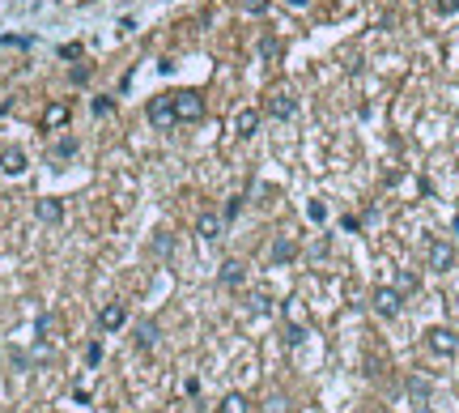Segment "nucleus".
I'll list each match as a JSON object with an SVG mask.
<instances>
[{
  "mask_svg": "<svg viewBox=\"0 0 459 413\" xmlns=\"http://www.w3.org/2000/svg\"><path fill=\"white\" fill-rule=\"evenodd\" d=\"M174 99V119L178 124H196V119L204 115V99L196 90H178V94H170Z\"/></svg>",
  "mask_w": 459,
  "mask_h": 413,
  "instance_id": "obj_1",
  "label": "nucleus"
},
{
  "mask_svg": "<svg viewBox=\"0 0 459 413\" xmlns=\"http://www.w3.org/2000/svg\"><path fill=\"white\" fill-rule=\"evenodd\" d=\"M145 115H149V124L158 128V132H166V128H174V124H178V119H174V99H170V94H158V99L149 103V111H145Z\"/></svg>",
  "mask_w": 459,
  "mask_h": 413,
  "instance_id": "obj_2",
  "label": "nucleus"
},
{
  "mask_svg": "<svg viewBox=\"0 0 459 413\" xmlns=\"http://www.w3.org/2000/svg\"><path fill=\"white\" fill-rule=\"evenodd\" d=\"M370 303H374V311L382 315V320H396V315H400V303H404V299H400V290H391V285H378Z\"/></svg>",
  "mask_w": 459,
  "mask_h": 413,
  "instance_id": "obj_3",
  "label": "nucleus"
},
{
  "mask_svg": "<svg viewBox=\"0 0 459 413\" xmlns=\"http://www.w3.org/2000/svg\"><path fill=\"white\" fill-rule=\"evenodd\" d=\"M268 115H276V119H294L298 115V99L289 90H272L268 94Z\"/></svg>",
  "mask_w": 459,
  "mask_h": 413,
  "instance_id": "obj_4",
  "label": "nucleus"
},
{
  "mask_svg": "<svg viewBox=\"0 0 459 413\" xmlns=\"http://www.w3.org/2000/svg\"><path fill=\"white\" fill-rule=\"evenodd\" d=\"M425 345L438 354V358H451V354H455V332H451V328H429V332H425Z\"/></svg>",
  "mask_w": 459,
  "mask_h": 413,
  "instance_id": "obj_5",
  "label": "nucleus"
},
{
  "mask_svg": "<svg viewBox=\"0 0 459 413\" xmlns=\"http://www.w3.org/2000/svg\"><path fill=\"white\" fill-rule=\"evenodd\" d=\"M123 320H127V307H123V303H107V307L98 311V328H102V332L123 328Z\"/></svg>",
  "mask_w": 459,
  "mask_h": 413,
  "instance_id": "obj_6",
  "label": "nucleus"
},
{
  "mask_svg": "<svg viewBox=\"0 0 459 413\" xmlns=\"http://www.w3.org/2000/svg\"><path fill=\"white\" fill-rule=\"evenodd\" d=\"M451 264H455V248H451V243H429V269L434 273H447L451 269Z\"/></svg>",
  "mask_w": 459,
  "mask_h": 413,
  "instance_id": "obj_7",
  "label": "nucleus"
},
{
  "mask_svg": "<svg viewBox=\"0 0 459 413\" xmlns=\"http://www.w3.org/2000/svg\"><path fill=\"white\" fill-rule=\"evenodd\" d=\"M68 115H72V107H68V103H47V111H43V132L64 128V124H68Z\"/></svg>",
  "mask_w": 459,
  "mask_h": 413,
  "instance_id": "obj_8",
  "label": "nucleus"
},
{
  "mask_svg": "<svg viewBox=\"0 0 459 413\" xmlns=\"http://www.w3.org/2000/svg\"><path fill=\"white\" fill-rule=\"evenodd\" d=\"M255 128H260V111H255V107H243V111L234 115V132L247 141V137H255Z\"/></svg>",
  "mask_w": 459,
  "mask_h": 413,
  "instance_id": "obj_9",
  "label": "nucleus"
},
{
  "mask_svg": "<svg viewBox=\"0 0 459 413\" xmlns=\"http://www.w3.org/2000/svg\"><path fill=\"white\" fill-rule=\"evenodd\" d=\"M243 281H247L243 260H225V264H221V285H225V290H238Z\"/></svg>",
  "mask_w": 459,
  "mask_h": 413,
  "instance_id": "obj_10",
  "label": "nucleus"
},
{
  "mask_svg": "<svg viewBox=\"0 0 459 413\" xmlns=\"http://www.w3.org/2000/svg\"><path fill=\"white\" fill-rule=\"evenodd\" d=\"M34 213H39V222H47V226H60L64 205H60V201H39V205H34Z\"/></svg>",
  "mask_w": 459,
  "mask_h": 413,
  "instance_id": "obj_11",
  "label": "nucleus"
},
{
  "mask_svg": "<svg viewBox=\"0 0 459 413\" xmlns=\"http://www.w3.org/2000/svg\"><path fill=\"white\" fill-rule=\"evenodd\" d=\"M0 171H5V175H21L26 171V154L21 150H5V154H0Z\"/></svg>",
  "mask_w": 459,
  "mask_h": 413,
  "instance_id": "obj_12",
  "label": "nucleus"
},
{
  "mask_svg": "<svg viewBox=\"0 0 459 413\" xmlns=\"http://www.w3.org/2000/svg\"><path fill=\"white\" fill-rule=\"evenodd\" d=\"M196 234H200V239H217V234H221V217H217V213H200Z\"/></svg>",
  "mask_w": 459,
  "mask_h": 413,
  "instance_id": "obj_13",
  "label": "nucleus"
},
{
  "mask_svg": "<svg viewBox=\"0 0 459 413\" xmlns=\"http://www.w3.org/2000/svg\"><path fill=\"white\" fill-rule=\"evenodd\" d=\"M217 413H251V401H247L243 392H229V396L217 405Z\"/></svg>",
  "mask_w": 459,
  "mask_h": 413,
  "instance_id": "obj_14",
  "label": "nucleus"
},
{
  "mask_svg": "<svg viewBox=\"0 0 459 413\" xmlns=\"http://www.w3.org/2000/svg\"><path fill=\"white\" fill-rule=\"evenodd\" d=\"M294 256H298L294 239H276V243H272V260H276V264H285V260H294Z\"/></svg>",
  "mask_w": 459,
  "mask_h": 413,
  "instance_id": "obj_15",
  "label": "nucleus"
},
{
  "mask_svg": "<svg viewBox=\"0 0 459 413\" xmlns=\"http://www.w3.org/2000/svg\"><path fill=\"white\" fill-rule=\"evenodd\" d=\"M158 345V328L153 324H136V350H153Z\"/></svg>",
  "mask_w": 459,
  "mask_h": 413,
  "instance_id": "obj_16",
  "label": "nucleus"
},
{
  "mask_svg": "<svg viewBox=\"0 0 459 413\" xmlns=\"http://www.w3.org/2000/svg\"><path fill=\"white\" fill-rule=\"evenodd\" d=\"M264 413H289V401L276 392V396H268V401H264Z\"/></svg>",
  "mask_w": 459,
  "mask_h": 413,
  "instance_id": "obj_17",
  "label": "nucleus"
},
{
  "mask_svg": "<svg viewBox=\"0 0 459 413\" xmlns=\"http://www.w3.org/2000/svg\"><path fill=\"white\" fill-rule=\"evenodd\" d=\"M302 341H306V328H302V324H289V328H285V345H302Z\"/></svg>",
  "mask_w": 459,
  "mask_h": 413,
  "instance_id": "obj_18",
  "label": "nucleus"
},
{
  "mask_svg": "<svg viewBox=\"0 0 459 413\" xmlns=\"http://www.w3.org/2000/svg\"><path fill=\"white\" fill-rule=\"evenodd\" d=\"M408 392H413L417 401H425V396H429V383H425V379H408Z\"/></svg>",
  "mask_w": 459,
  "mask_h": 413,
  "instance_id": "obj_19",
  "label": "nucleus"
},
{
  "mask_svg": "<svg viewBox=\"0 0 459 413\" xmlns=\"http://www.w3.org/2000/svg\"><path fill=\"white\" fill-rule=\"evenodd\" d=\"M276 52H280L276 39H264V43H260V60H276Z\"/></svg>",
  "mask_w": 459,
  "mask_h": 413,
  "instance_id": "obj_20",
  "label": "nucleus"
},
{
  "mask_svg": "<svg viewBox=\"0 0 459 413\" xmlns=\"http://www.w3.org/2000/svg\"><path fill=\"white\" fill-rule=\"evenodd\" d=\"M306 213H311V222H323V217H327L323 201H311V205H306Z\"/></svg>",
  "mask_w": 459,
  "mask_h": 413,
  "instance_id": "obj_21",
  "label": "nucleus"
},
{
  "mask_svg": "<svg viewBox=\"0 0 459 413\" xmlns=\"http://www.w3.org/2000/svg\"><path fill=\"white\" fill-rule=\"evenodd\" d=\"M268 5H272V0H243L247 13H268Z\"/></svg>",
  "mask_w": 459,
  "mask_h": 413,
  "instance_id": "obj_22",
  "label": "nucleus"
},
{
  "mask_svg": "<svg viewBox=\"0 0 459 413\" xmlns=\"http://www.w3.org/2000/svg\"><path fill=\"white\" fill-rule=\"evenodd\" d=\"M251 307L260 311V315H268V311H272V299H268V294H255V299H251Z\"/></svg>",
  "mask_w": 459,
  "mask_h": 413,
  "instance_id": "obj_23",
  "label": "nucleus"
},
{
  "mask_svg": "<svg viewBox=\"0 0 459 413\" xmlns=\"http://www.w3.org/2000/svg\"><path fill=\"white\" fill-rule=\"evenodd\" d=\"M51 328H56V315H39V336H51Z\"/></svg>",
  "mask_w": 459,
  "mask_h": 413,
  "instance_id": "obj_24",
  "label": "nucleus"
},
{
  "mask_svg": "<svg viewBox=\"0 0 459 413\" xmlns=\"http://www.w3.org/2000/svg\"><path fill=\"white\" fill-rule=\"evenodd\" d=\"M72 154H76V141H60L56 145V158H72Z\"/></svg>",
  "mask_w": 459,
  "mask_h": 413,
  "instance_id": "obj_25",
  "label": "nucleus"
},
{
  "mask_svg": "<svg viewBox=\"0 0 459 413\" xmlns=\"http://www.w3.org/2000/svg\"><path fill=\"white\" fill-rule=\"evenodd\" d=\"M85 362H90V367H98V362H102V345H90V350H85Z\"/></svg>",
  "mask_w": 459,
  "mask_h": 413,
  "instance_id": "obj_26",
  "label": "nucleus"
},
{
  "mask_svg": "<svg viewBox=\"0 0 459 413\" xmlns=\"http://www.w3.org/2000/svg\"><path fill=\"white\" fill-rule=\"evenodd\" d=\"M459 9V0H438V13H455Z\"/></svg>",
  "mask_w": 459,
  "mask_h": 413,
  "instance_id": "obj_27",
  "label": "nucleus"
},
{
  "mask_svg": "<svg viewBox=\"0 0 459 413\" xmlns=\"http://www.w3.org/2000/svg\"><path fill=\"white\" fill-rule=\"evenodd\" d=\"M413 413H434V409H429V405H417V409H413Z\"/></svg>",
  "mask_w": 459,
  "mask_h": 413,
  "instance_id": "obj_28",
  "label": "nucleus"
}]
</instances>
